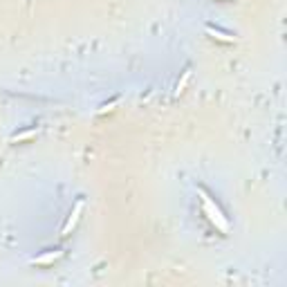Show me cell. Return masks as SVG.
I'll return each instance as SVG.
<instances>
[{
    "label": "cell",
    "instance_id": "2",
    "mask_svg": "<svg viewBox=\"0 0 287 287\" xmlns=\"http://www.w3.org/2000/svg\"><path fill=\"white\" fill-rule=\"evenodd\" d=\"M83 206H85V202H83V200H79V202L74 204V209H72V213H70V218H67L65 227H63L61 236H70V233H72V229L76 227V222H79L81 213H83Z\"/></svg>",
    "mask_w": 287,
    "mask_h": 287
},
{
    "label": "cell",
    "instance_id": "3",
    "mask_svg": "<svg viewBox=\"0 0 287 287\" xmlns=\"http://www.w3.org/2000/svg\"><path fill=\"white\" fill-rule=\"evenodd\" d=\"M61 256H63V251H58V249L45 251V254L36 256V258H31V265H52V263H56V260L61 258Z\"/></svg>",
    "mask_w": 287,
    "mask_h": 287
},
{
    "label": "cell",
    "instance_id": "1",
    "mask_svg": "<svg viewBox=\"0 0 287 287\" xmlns=\"http://www.w3.org/2000/svg\"><path fill=\"white\" fill-rule=\"evenodd\" d=\"M197 193H200V197H202V209H204V213L209 215V220H211V222H213L222 233H227V231H229V220L224 218V213L220 211V206L215 204V202L211 200V197L206 195L204 191H202V188H200Z\"/></svg>",
    "mask_w": 287,
    "mask_h": 287
},
{
    "label": "cell",
    "instance_id": "4",
    "mask_svg": "<svg viewBox=\"0 0 287 287\" xmlns=\"http://www.w3.org/2000/svg\"><path fill=\"white\" fill-rule=\"evenodd\" d=\"M206 34L211 36L213 40H220V43H236V36L233 34H227V31H222V29H215V27H206Z\"/></svg>",
    "mask_w": 287,
    "mask_h": 287
},
{
    "label": "cell",
    "instance_id": "6",
    "mask_svg": "<svg viewBox=\"0 0 287 287\" xmlns=\"http://www.w3.org/2000/svg\"><path fill=\"white\" fill-rule=\"evenodd\" d=\"M188 79H191V70H186V72H184L182 81H179V83H177V88H175V94H182V92H184V88H186Z\"/></svg>",
    "mask_w": 287,
    "mask_h": 287
},
{
    "label": "cell",
    "instance_id": "7",
    "mask_svg": "<svg viewBox=\"0 0 287 287\" xmlns=\"http://www.w3.org/2000/svg\"><path fill=\"white\" fill-rule=\"evenodd\" d=\"M115 106H117V101H112V103H110V106L101 108V110H99V112H110V110H112V108H115Z\"/></svg>",
    "mask_w": 287,
    "mask_h": 287
},
{
    "label": "cell",
    "instance_id": "5",
    "mask_svg": "<svg viewBox=\"0 0 287 287\" xmlns=\"http://www.w3.org/2000/svg\"><path fill=\"white\" fill-rule=\"evenodd\" d=\"M38 135V128H29V130H22V133H16L11 137V144H20V142H27V139H34Z\"/></svg>",
    "mask_w": 287,
    "mask_h": 287
}]
</instances>
